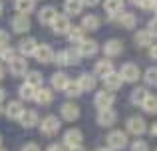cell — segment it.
<instances>
[{"instance_id": "cell-1", "label": "cell", "mask_w": 157, "mask_h": 151, "mask_svg": "<svg viewBox=\"0 0 157 151\" xmlns=\"http://www.w3.org/2000/svg\"><path fill=\"white\" fill-rule=\"evenodd\" d=\"M80 52L74 50V48H70V50H62L58 52L56 56H54V62L60 64V66H76L78 62H80Z\"/></svg>"}, {"instance_id": "cell-2", "label": "cell", "mask_w": 157, "mask_h": 151, "mask_svg": "<svg viewBox=\"0 0 157 151\" xmlns=\"http://www.w3.org/2000/svg\"><path fill=\"white\" fill-rule=\"evenodd\" d=\"M107 145H109L111 151L115 149H123L127 145V135L121 131V129H113V131L107 135Z\"/></svg>"}, {"instance_id": "cell-3", "label": "cell", "mask_w": 157, "mask_h": 151, "mask_svg": "<svg viewBox=\"0 0 157 151\" xmlns=\"http://www.w3.org/2000/svg\"><path fill=\"white\" fill-rule=\"evenodd\" d=\"M40 131H42L44 135H48V137L56 135V133L60 131V121H58V117H54V115L44 117L42 123H40Z\"/></svg>"}, {"instance_id": "cell-4", "label": "cell", "mask_w": 157, "mask_h": 151, "mask_svg": "<svg viewBox=\"0 0 157 151\" xmlns=\"http://www.w3.org/2000/svg\"><path fill=\"white\" fill-rule=\"evenodd\" d=\"M113 101H115L113 92H109V89H101V92L96 93L94 104H96L100 109H107V108H111V105H113Z\"/></svg>"}, {"instance_id": "cell-5", "label": "cell", "mask_w": 157, "mask_h": 151, "mask_svg": "<svg viewBox=\"0 0 157 151\" xmlns=\"http://www.w3.org/2000/svg\"><path fill=\"white\" fill-rule=\"evenodd\" d=\"M82 141H84V137H82V131L80 129H68L64 135V145L68 149H74V147H82Z\"/></svg>"}, {"instance_id": "cell-6", "label": "cell", "mask_w": 157, "mask_h": 151, "mask_svg": "<svg viewBox=\"0 0 157 151\" xmlns=\"http://www.w3.org/2000/svg\"><path fill=\"white\" fill-rule=\"evenodd\" d=\"M119 76H121L123 81H137V77L141 76V72H139L137 64H123L121 72H119Z\"/></svg>"}, {"instance_id": "cell-7", "label": "cell", "mask_w": 157, "mask_h": 151, "mask_svg": "<svg viewBox=\"0 0 157 151\" xmlns=\"http://www.w3.org/2000/svg\"><path fill=\"white\" fill-rule=\"evenodd\" d=\"M70 28H72V24H70L68 14H58L56 20L52 22V30L56 32V34H68Z\"/></svg>"}, {"instance_id": "cell-8", "label": "cell", "mask_w": 157, "mask_h": 151, "mask_svg": "<svg viewBox=\"0 0 157 151\" xmlns=\"http://www.w3.org/2000/svg\"><path fill=\"white\" fill-rule=\"evenodd\" d=\"M125 123H127V131L133 133V135H141V133L147 129L145 127V119H143V117H137V115L129 117Z\"/></svg>"}, {"instance_id": "cell-9", "label": "cell", "mask_w": 157, "mask_h": 151, "mask_svg": "<svg viewBox=\"0 0 157 151\" xmlns=\"http://www.w3.org/2000/svg\"><path fill=\"white\" fill-rule=\"evenodd\" d=\"M115 121H117V113H115L111 108L100 109V113H98V123H100V125H104V127H109V125H113Z\"/></svg>"}, {"instance_id": "cell-10", "label": "cell", "mask_w": 157, "mask_h": 151, "mask_svg": "<svg viewBox=\"0 0 157 151\" xmlns=\"http://www.w3.org/2000/svg\"><path fill=\"white\" fill-rule=\"evenodd\" d=\"M12 30L18 32V34L28 32L30 30V18H28L26 14H16L14 18H12Z\"/></svg>"}, {"instance_id": "cell-11", "label": "cell", "mask_w": 157, "mask_h": 151, "mask_svg": "<svg viewBox=\"0 0 157 151\" xmlns=\"http://www.w3.org/2000/svg\"><path fill=\"white\" fill-rule=\"evenodd\" d=\"M54 50L50 46H46V44H42V46H38L36 48V52H34V58L38 60V62H42V64H48V62H52L54 60Z\"/></svg>"}, {"instance_id": "cell-12", "label": "cell", "mask_w": 157, "mask_h": 151, "mask_svg": "<svg viewBox=\"0 0 157 151\" xmlns=\"http://www.w3.org/2000/svg\"><path fill=\"white\" fill-rule=\"evenodd\" d=\"M78 52H80V56H84V58H90V56H94L98 52V44L96 40H82L80 44H78Z\"/></svg>"}, {"instance_id": "cell-13", "label": "cell", "mask_w": 157, "mask_h": 151, "mask_svg": "<svg viewBox=\"0 0 157 151\" xmlns=\"http://www.w3.org/2000/svg\"><path fill=\"white\" fill-rule=\"evenodd\" d=\"M123 52V44H121V40H107L105 42V46H104V54L105 56H119Z\"/></svg>"}, {"instance_id": "cell-14", "label": "cell", "mask_w": 157, "mask_h": 151, "mask_svg": "<svg viewBox=\"0 0 157 151\" xmlns=\"http://www.w3.org/2000/svg\"><path fill=\"white\" fill-rule=\"evenodd\" d=\"M10 72L14 76H26V72H28V62H26V58H14L10 62Z\"/></svg>"}, {"instance_id": "cell-15", "label": "cell", "mask_w": 157, "mask_h": 151, "mask_svg": "<svg viewBox=\"0 0 157 151\" xmlns=\"http://www.w3.org/2000/svg\"><path fill=\"white\" fill-rule=\"evenodd\" d=\"M104 8H105V12L109 16H115V14H121V12H123L125 2H123V0H105Z\"/></svg>"}, {"instance_id": "cell-16", "label": "cell", "mask_w": 157, "mask_h": 151, "mask_svg": "<svg viewBox=\"0 0 157 151\" xmlns=\"http://www.w3.org/2000/svg\"><path fill=\"white\" fill-rule=\"evenodd\" d=\"M121 81H123V80H121V76L113 72V74H109V76H105V77H104V88H105V89H109V92H115V89L121 88Z\"/></svg>"}, {"instance_id": "cell-17", "label": "cell", "mask_w": 157, "mask_h": 151, "mask_svg": "<svg viewBox=\"0 0 157 151\" xmlns=\"http://www.w3.org/2000/svg\"><path fill=\"white\" fill-rule=\"evenodd\" d=\"M94 74L100 76V77H105V76L113 74V64H111L109 60H100V62L96 64V70H94Z\"/></svg>"}, {"instance_id": "cell-18", "label": "cell", "mask_w": 157, "mask_h": 151, "mask_svg": "<svg viewBox=\"0 0 157 151\" xmlns=\"http://www.w3.org/2000/svg\"><path fill=\"white\" fill-rule=\"evenodd\" d=\"M78 115H80V108H78V105L70 104V101L62 105V117H64V119L74 121V119H78Z\"/></svg>"}, {"instance_id": "cell-19", "label": "cell", "mask_w": 157, "mask_h": 151, "mask_svg": "<svg viewBox=\"0 0 157 151\" xmlns=\"http://www.w3.org/2000/svg\"><path fill=\"white\" fill-rule=\"evenodd\" d=\"M56 16H58V12H56L54 6H44L42 10H40V14H38V20L42 24H52L54 20H56Z\"/></svg>"}, {"instance_id": "cell-20", "label": "cell", "mask_w": 157, "mask_h": 151, "mask_svg": "<svg viewBox=\"0 0 157 151\" xmlns=\"http://www.w3.org/2000/svg\"><path fill=\"white\" fill-rule=\"evenodd\" d=\"M24 113V108L20 101H10V104L6 105V115L10 117V119H20Z\"/></svg>"}, {"instance_id": "cell-21", "label": "cell", "mask_w": 157, "mask_h": 151, "mask_svg": "<svg viewBox=\"0 0 157 151\" xmlns=\"http://www.w3.org/2000/svg\"><path fill=\"white\" fill-rule=\"evenodd\" d=\"M78 85H80L82 92H90V89L96 88V76L92 74H82L80 80H78Z\"/></svg>"}, {"instance_id": "cell-22", "label": "cell", "mask_w": 157, "mask_h": 151, "mask_svg": "<svg viewBox=\"0 0 157 151\" xmlns=\"http://www.w3.org/2000/svg\"><path fill=\"white\" fill-rule=\"evenodd\" d=\"M36 48H38V44H36L34 38H24L22 42H20V52H22V56H34Z\"/></svg>"}, {"instance_id": "cell-23", "label": "cell", "mask_w": 157, "mask_h": 151, "mask_svg": "<svg viewBox=\"0 0 157 151\" xmlns=\"http://www.w3.org/2000/svg\"><path fill=\"white\" fill-rule=\"evenodd\" d=\"M20 123L24 125V127H34L36 123H38V113L36 111H32V109H24V113H22V117H20Z\"/></svg>"}, {"instance_id": "cell-24", "label": "cell", "mask_w": 157, "mask_h": 151, "mask_svg": "<svg viewBox=\"0 0 157 151\" xmlns=\"http://www.w3.org/2000/svg\"><path fill=\"white\" fill-rule=\"evenodd\" d=\"M52 89H48V88H38L36 89V96H34V100L38 101L40 105H46V104H50L52 101Z\"/></svg>"}, {"instance_id": "cell-25", "label": "cell", "mask_w": 157, "mask_h": 151, "mask_svg": "<svg viewBox=\"0 0 157 151\" xmlns=\"http://www.w3.org/2000/svg\"><path fill=\"white\" fill-rule=\"evenodd\" d=\"M64 8H66V12H68V16L70 14H80L82 10H84V2L82 0H66L64 2Z\"/></svg>"}, {"instance_id": "cell-26", "label": "cell", "mask_w": 157, "mask_h": 151, "mask_svg": "<svg viewBox=\"0 0 157 151\" xmlns=\"http://www.w3.org/2000/svg\"><path fill=\"white\" fill-rule=\"evenodd\" d=\"M68 84H70V80H68V76H66L64 72H56V74L52 76V85L56 89H66Z\"/></svg>"}, {"instance_id": "cell-27", "label": "cell", "mask_w": 157, "mask_h": 151, "mask_svg": "<svg viewBox=\"0 0 157 151\" xmlns=\"http://www.w3.org/2000/svg\"><path fill=\"white\" fill-rule=\"evenodd\" d=\"M135 16L131 14V12H121V14L117 16V24L119 26H123V28H133L135 26Z\"/></svg>"}, {"instance_id": "cell-28", "label": "cell", "mask_w": 157, "mask_h": 151, "mask_svg": "<svg viewBox=\"0 0 157 151\" xmlns=\"http://www.w3.org/2000/svg\"><path fill=\"white\" fill-rule=\"evenodd\" d=\"M34 4H36V0H16V10H18V14L28 16L34 10Z\"/></svg>"}, {"instance_id": "cell-29", "label": "cell", "mask_w": 157, "mask_h": 151, "mask_svg": "<svg viewBox=\"0 0 157 151\" xmlns=\"http://www.w3.org/2000/svg\"><path fill=\"white\" fill-rule=\"evenodd\" d=\"M82 28H84V30H98V28H100V18L94 16V14L84 16V20H82Z\"/></svg>"}, {"instance_id": "cell-30", "label": "cell", "mask_w": 157, "mask_h": 151, "mask_svg": "<svg viewBox=\"0 0 157 151\" xmlns=\"http://www.w3.org/2000/svg\"><path fill=\"white\" fill-rule=\"evenodd\" d=\"M42 81H44V77L40 72H28L26 74V84L28 85H32V88H42Z\"/></svg>"}, {"instance_id": "cell-31", "label": "cell", "mask_w": 157, "mask_h": 151, "mask_svg": "<svg viewBox=\"0 0 157 151\" xmlns=\"http://www.w3.org/2000/svg\"><path fill=\"white\" fill-rule=\"evenodd\" d=\"M141 108L145 109L147 113H157V96H151V93H147V97L143 100Z\"/></svg>"}, {"instance_id": "cell-32", "label": "cell", "mask_w": 157, "mask_h": 151, "mask_svg": "<svg viewBox=\"0 0 157 151\" xmlns=\"http://www.w3.org/2000/svg\"><path fill=\"white\" fill-rule=\"evenodd\" d=\"M68 38H70V42L80 44L82 40H84V28H82V26H72L70 32H68Z\"/></svg>"}, {"instance_id": "cell-33", "label": "cell", "mask_w": 157, "mask_h": 151, "mask_svg": "<svg viewBox=\"0 0 157 151\" xmlns=\"http://www.w3.org/2000/svg\"><path fill=\"white\" fill-rule=\"evenodd\" d=\"M151 42H153V38H151V34L147 30H141V32L135 34V44L137 46H149Z\"/></svg>"}, {"instance_id": "cell-34", "label": "cell", "mask_w": 157, "mask_h": 151, "mask_svg": "<svg viewBox=\"0 0 157 151\" xmlns=\"http://www.w3.org/2000/svg\"><path fill=\"white\" fill-rule=\"evenodd\" d=\"M145 97H147V92L143 88H135L133 92H131V101H133L135 105H141Z\"/></svg>"}, {"instance_id": "cell-35", "label": "cell", "mask_w": 157, "mask_h": 151, "mask_svg": "<svg viewBox=\"0 0 157 151\" xmlns=\"http://www.w3.org/2000/svg\"><path fill=\"white\" fill-rule=\"evenodd\" d=\"M14 58H16V52H14V48H10V46H4V48H0V60H4V62H8V64H10Z\"/></svg>"}, {"instance_id": "cell-36", "label": "cell", "mask_w": 157, "mask_h": 151, "mask_svg": "<svg viewBox=\"0 0 157 151\" xmlns=\"http://www.w3.org/2000/svg\"><path fill=\"white\" fill-rule=\"evenodd\" d=\"M34 96H36V88H32L28 84L20 85V97L22 100H34Z\"/></svg>"}, {"instance_id": "cell-37", "label": "cell", "mask_w": 157, "mask_h": 151, "mask_svg": "<svg viewBox=\"0 0 157 151\" xmlns=\"http://www.w3.org/2000/svg\"><path fill=\"white\" fill-rule=\"evenodd\" d=\"M64 92H66V96H70V97H78L82 93V89H80V85H78V81H70Z\"/></svg>"}, {"instance_id": "cell-38", "label": "cell", "mask_w": 157, "mask_h": 151, "mask_svg": "<svg viewBox=\"0 0 157 151\" xmlns=\"http://www.w3.org/2000/svg\"><path fill=\"white\" fill-rule=\"evenodd\" d=\"M145 81L147 84H157V68H149V70L145 72Z\"/></svg>"}, {"instance_id": "cell-39", "label": "cell", "mask_w": 157, "mask_h": 151, "mask_svg": "<svg viewBox=\"0 0 157 151\" xmlns=\"http://www.w3.org/2000/svg\"><path fill=\"white\" fill-rule=\"evenodd\" d=\"M131 151H149V145L145 143V141H135L133 145H131Z\"/></svg>"}, {"instance_id": "cell-40", "label": "cell", "mask_w": 157, "mask_h": 151, "mask_svg": "<svg viewBox=\"0 0 157 151\" xmlns=\"http://www.w3.org/2000/svg\"><path fill=\"white\" fill-rule=\"evenodd\" d=\"M143 10H157V0H143Z\"/></svg>"}, {"instance_id": "cell-41", "label": "cell", "mask_w": 157, "mask_h": 151, "mask_svg": "<svg viewBox=\"0 0 157 151\" xmlns=\"http://www.w3.org/2000/svg\"><path fill=\"white\" fill-rule=\"evenodd\" d=\"M147 32L151 34V38H155V36H157V18L149 22V28H147Z\"/></svg>"}, {"instance_id": "cell-42", "label": "cell", "mask_w": 157, "mask_h": 151, "mask_svg": "<svg viewBox=\"0 0 157 151\" xmlns=\"http://www.w3.org/2000/svg\"><path fill=\"white\" fill-rule=\"evenodd\" d=\"M8 32H4V30H0V48H4V46H8Z\"/></svg>"}, {"instance_id": "cell-43", "label": "cell", "mask_w": 157, "mask_h": 151, "mask_svg": "<svg viewBox=\"0 0 157 151\" xmlns=\"http://www.w3.org/2000/svg\"><path fill=\"white\" fill-rule=\"evenodd\" d=\"M46 151H70L68 147H66V145H58V143H52L50 147H48Z\"/></svg>"}, {"instance_id": "cell-44", "label": "cell", "mask_w": 157, "mask_h": 151, "mask_svg": "<svg viewBox=\"0 0 157 151\" xmlns=\"http://www.w3.org/2000/svg\"><path fill=\"white\" fill-rule=\"evenodd\" d=\"M22 151H42V149L38 147V143H26L22 147Z\"/></svg>"}, {"instance_id": "cell-45", "label": "cell", "mask_w": 157, "mask_h": 151, "mask_svg": "<svg viewBox=\"0 0 157 151\" xmlns=\"http://www.w3.org/2000/svg\"><path fill=\"white\" fill-rule=\"evenodd\" d=\"M149 56H151L153 60H157V46H151V48H149Z\"/></svg>"}, {"instance_id": "cell-46", "label": "cell", "mask_w": 157, "mask_h": 151, "mask_svg": "<svg viewBox=\"0 0 157 151\" xmlns=\"http://www.w3.org/2000/svg\"><path fill=\"white\" fill-rule=\"evenodd\" d=\"M82 2H84V6H96L100 0H82Z\"/></svg>"}, {"instance_id": "cell-47", "label": "cell", "mask_w": 157, "mask_h": 151, "mask_svg": "<svg viewBox=\"0 0 157 151\" xmlns=\"http://www.w3.org/2000/svg\"><path fill=\"white\" fill-rule=\"evenodd\" d=\"M149 133H151V135H153V137H157V123H153V125H151Z\"/></svg>"}, {"instance_id": "cell-48", "label": "cell", "mask_w": 157, "mask_h": 151, "mask_svg": "<svg viewBox=\"0 0 157 151\" xmlns=\"http://www.w3.org/2000/svg\"><path fill=\"white\" fill-rule=\"evenodd\" d=\"M131 4H139V6H141V4H143V0H131Z\"/></svg>"}, {"instance_id": "cell-49", "label": "cell", "mask_w": 157, "mask_h": 151, "mask_svg": "<svg viewBox=\"0 0 157 151\" xmlns=\"http://www.w3.org/2000/svg\"><path fill=\"white\" fill-rule=\"evenodd\" d=\"M2 100H4V89L0 88V101H2Z\"/></svg>"}, {"instance_id": "cell-50", "label": "cell", "mask_w": 157, "mask_h": 151, "mask_svg": "<svg viewBox=\"0 0 157 151\" xmlns=\"http://www.w3.org/2000/svg\"><path fill=\"white\" fill-rule=\"evenodd\" d=\"M2 77H4V68L0 66V80H2Z\"/></svg>"}, {"instance_id": "cell-51", "label": "cell", "mask_w": 157, "mask_h": 151, "mask_svg": "<svg viewBox=\"0 0 157 151\" xmlns=\"http://www.w3.org/2000/svg\"><path fill=\"white\" fill-rule=\"evenodd\" d=\"M70 151H84L82 147H74V149H70Z\"/></svg>"}, {"instance_id": "cell-52", "label": "cell", "mask_w": 157, "mask_h": 151, "mask_svg": "<svg viewBox=\"0 0 157 151\" xmlns=\"http://www.w3.org/2000/svg\"><path fill=\"white\" fill-rule=\"evenodd\" d=\"M0 14H2V2H0Z\"/></svg>"}, {"instance_id": "cell-53", "label": "cell", "mask_w": 157, "mask_h": 151, "mask_svg": "<svg viewBox=\"0 0 157 151\" xmlns=\"http://www.w3.org/2000/svg\"><path fill=\"white\" fill-rule=\"evenodd\" d=\"M98 151H111V149H98Z\"/></svg>"}, {"instance_id": "cell-54", "label": "cell", "mask_w": 157, "mask_h": 151, "mask_svg": "<svg viewBox=\"0 0 157 151\" xmlns=\"http://www.w3.org/2000/svg\"><path fill=\"white\" fill-rule=\"evenodd\" d=\"M0 151H6V149H2V147H0Z\"/></svg>"}, {"instance_id": "cell-55", "label": "cell", "mask_w": 157, "mask_h": 151, "mask_svg": "<svg viewBox=\"0 0 157 151\" xmlns=\"http://www.w3.org/2000/svg\"><path fill=\"white\" fill-rule=\"evenodd\" d=\"M0 143H2V137H0Z\"/></svg>"}]
</instances>
